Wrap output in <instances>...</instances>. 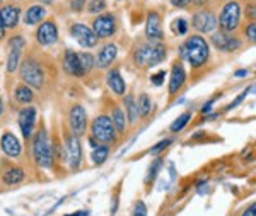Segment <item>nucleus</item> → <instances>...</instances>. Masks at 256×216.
Returning <instances> with one entry per match:
<instances>
[{"mask_svg": "<svg viewBox=\"0 0 256 216\" xmlns=\"http://www.w3.org/2000/svg\"><path fill=\"white\" fill-rule=\"evenodd\" d=\"M181 58L186 60L192 68H202L210 60V44L202 34H192L180 48Z\"/></svg>", "mask_w": 256, "mask_h": 216, "instance_id": "f257e3e1", "label": "nucleus"}, {"mask_svg": "<svg viewBox=\"0 0 256 216\" xmlns=\"http://www.w3.org/2000/svg\"><path fill=\"white\" fill-rule=\"evenodd\" d=\"M168 48L162 41H146L134 51V61L138 68H150L166 60Z\"/></svg>", "mask_w": 256, "mask_h": 216, "instance_id": "f03ea898", "label": "nucleus"}, {"mask_svg": "<svg viewBox=\"0 0 256 216\" xmlns=\"http://www.w3.org/2000/svg\"><path fill=\"white\" fill-rule=\"evenodd\" d=\"M241 19L242 7L239 3V0H227V2L222 3L220 10H218V31L238 32V29L241 27Z\"/></svg>", "mask_w": 256, "mask_h": 216, "instance_id": "7ed1b4c3", "label": "nucleus"}, {"mask_svg": "<svg viewBox=\"0 0 256 216\" xmlns=\"http://www.w3.org/2000/svg\"><path fill=\"white\" fill-rule=\"evenodd\" d=\"M32 157L41 169H50L53 165V148L43 128L36 135H32Z\"/></svg>", "mask_w": 256, "mask_h": 216, "instance_id": "20e7f679", "label": "nucleus"}, {"mask_svg": "<svg viewBox=\"0 0 256 216\" xmlns=\"http://www.w3.org/2000/svg\"><path fill=\"white\" fill-rule=\"evenodd\" d=\"M19 75L20 80L31 89H41L44 85V70L36 58H26L22 63L19 65Z\"/></svg>", "mask_w": 256, "mask_h": 216, "instance_id": "39448f33", "label": "nucleus"}, {"mask_svg": "<svg viewBox=\"0 0 256 216\" xmlns=\"http://www.w3.org/2000/svg\"><path fill=\"white\" fill-rule=\"evenodd\" d=\"M90 135H92V138L99 141L101 145H108V147L113 145L118 138L114 124L111 121L110 116H106V114H101L94 119L92 124H90Z\"/></svg>", "mask_w": 256, "mask_h": 216, "instance_id": "423d86ee", "label": "nucleus"}, {"mask_svg": "<svg viewBox=\"0 0 256 216\" xmlns=\"http://www.w3.org/2000/svg\"><path fill=\"white\" fill-rule=\"evenodd\" d=\"M192 27L196 31V34H212L218 27L216 12L208 7H202L198 9L192 17Z\"/></svg>", "mask_w": 256, "mask_h": 216, "instance_id": "0eeeda50", "label": "nucleus"}, {"mask_svg": "<svg viewBox=\"0 0 256 216\" xmlns=\"http://www.w3.org/2000/svg\"><path fill=\"white\" fill-rule=\"evenodd\" d=\"M210 43L216 46V49L222 53H234L242 46V39L239 38L236 32H212L210 36Z\"/></svg>", "mask_w": 256, "mask_h": 216, "instance_id": "6e6552de", "label": "nucleus"}, {"mask_svg": "<svg viewBox=\"0 0 256 216\" xmlns=\"http://www.w3.org/2000/svg\"><path fill=\"white\" fill-rule=\"evenodd\" d=\"M118 22L114 14L111 12H104V14H99L96 15V19L92 20V31L98 38H111V36L116 32Z\"/></svg>", "mask_w": 256, "mask_h": 216, "instance_id": "1a4fd4ad", "label": "nucleus"}, {"mask_svg": "<svg viewBox=\"0 0 256 216\" xmlns=\"http://www.w3.org/2000/svg\"><path fill=\"white\" fill-rule=\"evenodd\" d=\"M65 157H67V164L72 170H77L82 164V147L79 136L74 133H67L65 135Z\"/></svg>", "mask_w": 256, "mask_h": 216, "instance_id": "9d476101", "label": "nucleus"}, {"mask_svg": "<svg viewBox=\"0 0 256 216\" xmlns=\"http://www.w3.org/2000/svg\"><path fill=\"white\" fill-rule=\"evenodd\" d=\"M26 46V41L22 36H14L9 41V55H7V72L14 73L20 65V55H22V49Z\"/></svg>", "mask_w": 256, "mask_h": 216, "instance_id": "9b49d317", "label": "nucleus"}, {"mask_svg": "<svg viewBox=\"0 0 256 216\" xmlns=\"http://www.w3.org/2000/svg\"><path fill=\"white\" fill-rule=\"evenodd\" d=\"M70 34L72 38L80 44L82 48H94L98 43V36L94 34V31L89 26L82 22H76L70 29Z\"/></svg>", "mask_w": 256, "mask_h": 216, "instance_id": "f8f14e48", "label": "nucleus"}, {"mask_svg": "<svg viewBox=\"0 0 256 216\" xmlns=\"http://www.w3.org/2000/svg\"><path fill=\"white\" fill-rule=\"evenodd\" d=\"M68 119H70V130L76 136H82L88 130V113H86L84 106L80 104H76L72 106L70 109V114H68Z\"/></svg>", "mask_w": 256, "mask_h": 216, "instance_id": "ddd939ff", "label": "nucleus"}, {"mask_svg": "<svg viewBox=\"0 0 256 216\" xmlns=\"http://www.w3.org/2000/svg\"><path fill=\"white\" fill-rule=\"evenodd\" d=\"M18 123L20 128V133L26 140H30L34 131V124H36V107L34 106H28L22 107L18 114Z\"/></svg>", "mask_w": 256, "mask_h": 216, "instance_id": "4468645a", "label": "nucleus"}, {"mask_svg": "<svg viewBox=\"0 0 256 216\" xmlns=\"http://www.w3.org/2000/svg\"><path fill=\"white\" fill-rule=\"evenodd\" d=\"M36 41L41 46H52L58 41V27L53 20H44L36 29Z\"/></svg>", "mask_w": 256, "mask_h": 216, "instance_id": "2eb2a0df", "label": "nucleus"}, {"mask_svg": "<svg viewBox=\"0 0 256 216\" xmlns=\"http://www.w3.org/2000/svg\"><path fill=\"white\" fill-rule=\"evenodd\" d=\"M146 38L147 41H162L164 31H162V20L160 15L156 10H150L146 19Z\"/></svg>", "mask_w": 256, "mask_h": 216, "instance_id": "dca6fc26", "label": "nucleus"}, {"mask_svg": "<svg viewBox=\"0 0 256 216\" xmlns=\"http://www.w3.org/2000/svg\"><path fill=\"white\" fill-rule=\"evenodd\" d=\"M186 84V72H184V66L181 61H174L171 68V77H169V95H176Z\"/></svg>", "mask_w": 256, "mask_h": 216, "instance_id": "f3484780", "label": "nucleus"}, {"mask_svg": "<svg viewBox=\"0 0 256 216\" xmlns=\"http://www.w3.org/2000/svg\"><path fill=\"white\" fill-rule=\"evenodd\" d=\"M118 56V48L114 43H106L104 46L99 48L98 51V56H96V65L98 68H110L111 65L114 63V60H116Z\"/></svg>", "mask_w": 256, "mask_h": 216, "instance_id": "a211bd4d", "label": "nucleus"}, {"mask_svg": "<svg viewBox=\"0 0 256 216\" xmlns=\"http://www.w3.org/2000/svg\"><path fill=\"white\" fill-rule=\"evenodd\" d=\"M64 70L72 77H84V70L80 66L79 61V53L72 51V49H67L64 55Z\"/></svg>", "mask_w": 256, "mask_h": 216, "instance_id": "6ab92c4d", "label": "nucleus"}, {"mask_svg": "<svg viewBox=\"0 0 256 216\" xmlns=\"http://www.w3.org/2000/svg\"><path fill=\"white\" fill-rule=\"evenodd\" d=\"M0 147H2V152L6 153L7 157H10V159H18V157L20 155V152H22L19 140L16 138V136L12 135L10 131H6L2 135V140H0Z\"/></svg>", "mask_w": 256, "mask_h": 216, "instance_id": "aec40b11", "label": "nucleus"}, {"mask_svg": "<svg viewBox=\"0 0 256 216\" xmlns=\"http://www.w3.org/2000/svg\"><path fill=\"white\" fill-rule=\"evenodd\" d=\"M106 84L111 89V92L114 95H118V97H123V95L126 94V84H125V78L122 77V73H120L118 68H111L108 72V75H106Z\"/></svg>", "mask_w": 256, "mask_h": 216, "instance_id": "412c9836", "label": "nucleus"}, {"mask_svg": "<svg viewBox=\"0 0 256 216\" xmlns=\"http://www.w3.org/2000/svg\"><path fill=\"white\" fill-rule=\"evenodd\" d=\"M19 19H20V9L18 5H4L0 9V20H2L6 29L18 27Z\"/></svg>", "mask_w": 256, "mask_h": 216, "instance_id": "4be33fe9", "label": "nucleus"}, {"mask_svg": "<svg viewBox=\"0 0 256 216\" xmlns=\"http://www.w3.org/2000/svg\"><path fill=\"white\" fill-rule=\"evenodd\" d=\"M44 17H46V9L43 5H31L30 9L24 12L22 20L26 26H34V24L43 22Z\"/></svg>", "mask_w": 256, "mask_h": 216, "instance_id": "5701e85b", "label": "nucleus"}, {"mask_svg": "<svg viewBox=\"0 0 256 216\" xmlns=\"http://www.w3.org/2000/svg\"><path fill=\"white\" fill-rule=\"evenodd\" d=\"M24 177H26V172L18 165H12L2 174V181L6 186H18L24 181Z\"/></svg>", "mask_w": 256, "mask_h": 216, "instance_id": "b1692460", "label": "nucleus"}, {"mask_svg": "<svg viewBox=\"0 0 256 216\" xmlns=\"http://www.w3.org/2000/svg\"><path fill=\"white\" fill-rule=\"evenodd\" d=\"M123 106H125V114L130 124H135L138 119V109H137V99L132 94L123 95Z\"/></svg>", "mask_w": 256, "mask_h": 216, "instance_id": "393cba45", "label": "nucleus"}, {"mask_svg": "<svg viewBox=\"0 0 256 216\" xmlns=\"http://www.w3.org/2000/svg\"><path fill=\"white\" fill-rule=\"evenodd\" d=\"M111 121L114 124V130H116L118 135H123L126 131V124H128V119H126V114H125V109H122L120 106H114L113 111H111Z\"/></svg>", "mask_w": 256, "mask_h": 216, "instance_id": "a878e982", "label": "nucleus"}, {"mask_svg": "<svg viewBox=\"0 0 256 216\" xmlns=\"http://www.w3.org/2000/svg\"><path fill=\"white\" fill-rule=\"evenodd\" d=\"M14 97H16V101H18L19 104H30L32 99H34V94H32V89L30 85L22 84V85L16 87Z\"/></svg>", "mask_w": 256, "mask_h": 216, "instance_id": "bb28decb", "label": "nucleus"}, {"mask_svg": "<svg viewBox=\"0 0 256 216\" xmlns=\"http://www.w3.org/2000/svg\"><path fill=\"white\" fill-rule=\"evenodd\" d=\"M137 109H138V118H147L150 114V109H152V101L148 97V94L142 92L138 95L137 99Z\"/></svg>", "mask_w": 256, "mask_h": 216, "instance_id": "cd10ccee", "label": "nucleus"}, {"mask_svg": "<svg viewBox=\"0 0 256 216\" xmlns=\"http://www.w3.org/2000/svg\"><path fill=\"white\" fill-rule=\"evenodd\" d=\"M90 157H92V162L96 165H102L110 157V147L108 145H98V147H94Z\"/></svg>", "mask_w": 256, "mask_h": 216, "instance_id": "c85d7f7f", "label": "nucleus"}, {"mask_svg": "<svg viewBox=\"0 0 256 216\" xmlns=\"http://www.w3.org/2000/svg\"><path fill=\"white\" fill-rule=\"evenodd\" d=\"M241 32L248 43L256 44V20H248L244 26L241 27Z\"/></svg>", "mask_w": 256, "mask_h": 216, "instance_id": "c756f323", "label": "nucleus"}, {"mask_svg": "<svg viewBox=\"0 0 256 216\" xmlns=\"http://www.w3.org/2000/svg\"><path fill=\"white\" fill-rule=\"evenodd\" d=\"M190 121H192V113H190V111H186V113H183V114L178 116V118L174 119V123H172L171 126H169V131L180 133Z\"/></svg>", "mask_w": 256, "mask_h": 216, "instance_id": "7c9ffc66", "label": "nucleus"}, {"mask_svg": "<svg viewBox=\"0 0 256 216\" xmlns=\"http://www.w3.org/2000/svg\"><path fill=\"white\" fill-rule=\"evenodd\" d=\"M79 61H80V66L84 70V73H89L90 70L96 66V58H94L90 53H79Z\"/></svg>", "mask_w": 256, "mask_h": 216, "instance_id": "2f4dec72", "label": "nucleus"}, {"mask_svg": "<svg viewBox=\"0 0 256 216\" xmlns=\"http://www.w3.org/2000/svg\"><path fill=\"white\" fill-rule=\"evenodd\" d=\"M171 27H172V32H174V34H178V36L186 34L188 29H190V26H188V20H186V19H183V17H178V19L172 20Z\"/></svg>", "mask_w": 256, "mask_h": 216, "instance_id": "473e14b6", "label": "nucleus"}, {"mask_svg": "<svg viewBox=\"0 0 256 216\" xmlns=\"http://www.w3.org/2000/svg\"><path fill=\"white\" fill-rule=\"evenodd\" d=\"M160 167H162V159H156L154 162L150 164V167H148V176L146 179V184H152V182L156 181V177H158V174H159V170Z\"/></svg>", "mask_w": 256, "mask_h": 216, "instance_id": "72a5a7b5", "label": "nucleus"}, {"mask_svg": "<svg viewBox=\"0 0 256 216\" xmlns=\"http://www.w3.org/2000/svg\"><path fill=\"white\" fill-rule=\"evenodd\" d=\"M106 9V0H90L88 3V12L89 14H101Z\"/></svg>", "mask_w": 256, "mask_h": 216, "instance_id": "f704fd0d", "label": "nucleus"}, {"mask_svg": "<svg viewBox=\"0 0 256 216\" xmlns=\"http://www.w3.org/2000/svg\"><path fill=\"white\" fill-rule=\"evenodd\" d=\"M242 14L248 20H256V0H248L242 7Z\"/></svg>", "mask_w": 256, "mask_h": 216, "instance_id": "c9c22d12", "label": "nucleus"}, {"mask_svg": "<svg viewBox=\"0 0 256 216\" xmlns=\"http://www.w3.org/2000/svg\"><path fill=\"white\" fill-rule=\"evenodd\" d=\"M250 90H251V89H246V90H242V92H241V94H239V95H238V97H236V99H234V101H232V102H230V104H229V106H227V107H226V111H230V109H236V107L239 106V104H241V102H242V101H244V99H246V95H248V94H250Z\"/></svg>", "mask_w": 256, "mask_h": 216, "instance_id": "e433bc0d", "label": "nucleus"}, {"mask_svg": "<svg viewBox=\"0 0 256 216\" xmlns=\"http://www.w3.org/2000/svg\"><path fill=\"white\" fill-rule=\"evenodd\" d=\"M172 143V140L171 138H166V140H162V141H159L158 145H154L152 147V150H150V155H158V153H160L164 150V148H168L169 145Z\"/></svg>", "mask_w": 256, "mask_h": 216, "instance_id": "4c0bfd02", "label": "nucleus"}, {"mask_svg": "<svg viewBox=\"0 0 256 216\" xmlns=\"http://www.w3.org/2000/svg\"><path fill=\"white\" fill-rule=\"evenodd\" d=\"M132 216H147V206L144 205V201H137L132 210Z\"/></svg>", "mask_w": 256, "mask_h": 216, "instance_id": "58836bf2", "label": "nucleus"}, {"mask_svg": "<svg viewBox=\"0 0 256 216\" xmlns=\"http://www.w3.org/2000/svg\"><path fill=\"white\" fill-rule=\"evenodd\" d=\"M164 78H166V72H164V70H159L158 73H154V75L150 77V80L156 87H159L164 84Z\"/></svg>", "mask_w": 256, "mask_h": 216, "instance_id": "ea45409f", "label": "nucleus"}, {"mask_svg": "<svg viewBox=\"0 0 256 216\" xmlns=\"http://www.w3.org/2000/svg\"><path fill=\"white\" fill-rule=\"evenodd\" d=\"M84 7H86V0H72V2H70V9L76 12V14L84 10Z\"/></svg>", "mask_w": 256, "mask_h": 216, "instance_id": "a19ab883", "label": "nucleus"}, {"mask_svg": "<svg viewBox=\"0 0 256 216\" xmlns=\"http://www.w3.org/2000/svg\"><path fill=\"white\" fill-rule=\"evenodd\" d=\"M220 97V95H216V97H212L207 104H204V107H202V114H208L210 111H212V106H214V102L217 101V99Z\"/></svg>", "mask_w": 256, "mask_h": 216, "instance_id": "79ce46f5", "label": "nucleus"}, {"mask_svg": "<svg viewBox=\"0 0 256 216\" xmlns=\"http://www.w3.org/2000/svg\"><path fill=\"white\" fill-rule=\"evenodd\" d=\"M241 216H256V201L251 203V205L241 213Z\"/></svg>", "mask_w": 256, "mask_h": 216, "instance_id": "37998d69", "label": "nucleus"}, {"mask_svg": "<svg viewBox=\"0 0 256 216\" xmlns=\"http://www.w3.org/2000/svg\"><path fill=\"white\" fill-rule=\"evenodd\" d=\"M171 3H172L174 7L184 9V7H190V3H193V0H171Z\"/></svg>", "mask_w": 256, "mask_h": 216, "instance_id": "c03bdc74", "label": "nucleus"}, {"mask_svg": "<svg viewBox=\"0 0 256 216\" xmlns=\"http://www.w3.org/2000/svg\"><path fill=\"white\" fill-rule=\"evenodd\" d=\"M208 2H210V0H193V3H195V5H198V7H205Z\"/></svg>", "mask_w": 256, "mask_h": 216, "instance_id": "a18cd8bd", "label": "nucleus"}, {"mask_svg": "<svg viewBox=\"0 0 256 216\" xmlns=\"http://www.w3.org/2000/svg\"><path fill=\"white\" fill-rule=\"evenodd\" d=\"M4 36H6V27H4L2 20H0V39H4Z\"/></svg>", "mask_w": 256, "mask_h": 216, "instance_id": "49530a36", "label": "nucleus"}, {"mask_svg": "<svg viewBox=\"0 0 256 216\" xmlns=\"http://www.w3.org/2000/svg\"><path fill=\"white\" fill-rule=\"evenodd\" d=\"M89 213L88 211H77V213H72V215H67V216H88Z\"/></svg>", "mask_w": 256, "mask_h": 216, "instance_id": "de8ad7c7", "label": "nucleus"}, {"mask_svg": "<svg viewBox=\"0 0 256 216\" xmlns=\"http://www.w3.org/2000/svg\"><path fill=\"white\" fill-rule=\"evenodd\" d=\"M246 75H248L246 70H238V72H236V77H246Z\"/></svg>", "mask_w": 256, "mask_h": 216, "instance_id": "09e8293b", "label": "nucleus"}, {"mask_svg": "<svg viewBox=\"0 0 256 216\" xmlns=\"http://www.w3.org/2000/svg\"><path fill=\"white\" fill-rule=\"evenodd\" d=\"M40 2L43 3V5H50V3H53L55 0H40Z\"/></svg>", "mask_w": 256, "mask_h": 216, "instance_id": "8fccbe9b", "label": "nucleus"}, {"mask_svg": "<svg viewBox=\"0 0 256 216\" xmlns=\"http://www.w3.org/2000/svg\"><path fill=\"white\" fill-rule=\"evenodd\" d=\"M4 113V101H2V97H0V116H2Z\"/></svg>", "mask_w": 256, "mask_h": 216, "instance_id": "3c124183", "label": "nucleus"}, {"mask_svg": "<svg viewBox=\"0 0 256 216\" xmlns=\"http://www.w3.org/2000/svg\"><path fill=\"white\" fill-rule=\"evenodd\" d=\"M218 2H227V0H218Z\"/></svg>", "mask_w": 256, "mask_h": 216, "instance_id": "603ef678", "label": "nucleus"}, {"mask_svg": "<svg viewBox=\"0 0 256 216\" xmlns=\"http://www.w3.org/2000/svg\"><path fill=\"white\" fill-rule=\"evenodd\" d=\"M0 2H2V0H0Z\"/></svg>", "mask_w": 256, "mask_h": 216, "instance_id": "864d4df0", "label": "nucleus"}]
</instances>
